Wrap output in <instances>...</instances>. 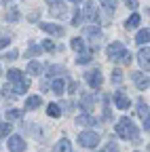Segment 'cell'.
Wrapping results in <instances>:
<instances>
[{
	"instance_id": "cell-1",
	"label": "cell",
	"mask_w": 150,
	"mask_h": 152,
	"mask_svg": "<svg viewBox=\"0 0 150 152\" xmlns=\"http://www.w3.org/2000/svg\"><path fill=\"white\" fill-rule=\"evenodd\" d=\"M106 55L110 61H119V64H129L133 57H131V53L127 51V47L123 42H112L108 49H106Z\"/></svg>"
},
{
	"instance_id": "cell-2",
	"label": "cell",
	"mask_w": 150,
	"mask_h": 152,
	"mask_svg": "<svg viewBox=\"0 0 150 152\" xmlns=\"http://www.w3.org/2000/svg\"><path fill=\"white\" fill-rule=\"evenodd\" d=\"M114 129H116V135H119V137H123V140H138V137H140L138 127L133 125V121L127 118V116H123Z\"/></svg>"
},
{
	"instance_id": "cell-3",
	"label": "cell",
	"mask_w": 150,
	"mask_h": 152,
	"mask_svg": "<svg viewBox=\"0 0 150 152\" xmlns=\"http://www.w3.org/2000/svg\"><path fill=\"white\" fill-rule=\"evenodd\" d=\"M7 78L11 80V83H15V87H13V91H15V95H21V93H26L28 89H30V80L26 78V74L21 72V70H9L7 72Z\"/></svg>"
},
{
	"instance_id": "cell-4",
	"label": "cell",
	"mask_w": 150,
	"mask_h": 152,
	"mask_svg": "<svg viewBox=\"0 0 150 152\" xmlns=\"http://www.w3.org/2000/svg\"><path fill=\"white\" fill-rule=\"evenodd\" d=\"M78 144L83 148H97L100 133H95V131H83V133H78Z\"/></svg>"
},
{
	"instance_id": "cell-5",
	"label": "cell",
	"mask_w": 150,
	"mask_h": 152,
	"mask_svg": "<svg viewBox=\"0 0 150 152\" xmlns=\"http://www.w3.org/2000/svg\"><path fill=\"white\" fill-rule=\"evenodd\" d=\"M80 17L83 19H87L89 23H100V13H97V7H95V2H87L85 4V9H83V13H80Z\"/></svg>"
},
{
	"instance_id": "cell-6",
	"label": "cell",
	"mask_w": 150,
	"mask_h": 152,
	"mask_svg": "<svg viewBox=\"0 0 150 152\" xmlns=\"http://www.w3.org/2000/svg\"><path fill=\"white\" fill-rule=\"evenodd\" d=\"M87 83H89V87L91 89H100L102 87V83H104V78H102V72L95 68V70H91V72H87Z\"/></svg>"
},
{
	"instance_id": "cell-7",
	"label": "cell",
	"mask_w": 150,
	"mask_h": 152,
	"mask_svg": "<svg viewBox=\"0 0 150 152\" xmlns=\"http://www.w3.org/2000/svg\"><path fill=\"white\" fill-rule=\"evenodd\" d=\"M26 150V140L21 135H11L9 137V152H23Z\"/></svg>"
},
{
	"instance_id": "cell-8",
	"label": "cell",
	"mask_w": 150,
	"mask_h": 152,
	"mask_svg": "<svg viewBox=\"0 0 150 152\" xmlns=\"http://www.w3.org/2000/svg\"><path fill=\"white\" fill-rule=\"evenodd\" d=\"M138 114H140V118L144 123V129L148 131L150 129V118H148V104L144 99H138Z\"/></svg>"
},
{
	"instance_id": "cell-9",
	"label": "cell",
	"mask_w": 150,
	"mask_h": 152,
	"mask_svg": "<svg viewBox=\"0 0 150 152\" xmlns=\"http://www.w3.org/2000/svg\"><path fill=\"white\" fill-rule=\"evenodd\" d=\"M114 104H116V108H121V110H127L129 106H131V102H129V97L123 93V91H114Z\"/></svg>"
},
{
	"instance_id": "cell-10",
	"label": "cell",
	"mask_w": 150,
	"mask_h": 152,
	"mask_svg": "<svg viewBox=\"0 0 150 152\" xmlns=\"http://www.w3.org/2000/svg\"><path fill=\"white\" fill-rule=\"evenodd\" d=\"M40 30L47 34H53V36H64V28L57 23H40Z\"/></svg>"
},
{
	"instance_id": "cell-11",
	"label": "cell",
	"mask_w": 150,
	"mask_h": 152,
	"mask_svg": "<svg viewBox=\"0 0 150 152\" xmlns=\"http://www.w3.org/2000/svg\"><path fill=\"white\" fill-rule=\"evenodd\" d=\"M131 76H133V80H135V85H138L140 91H146V89H148L150 83H148V76H146V74H142V72H133Z\"/></svg>"
},
{
	"instance_id": "cell-12",
	"label": "cell",
	"mask_w": 150,
	"mask_h": 152,
	"mask_svg": "<svg viewBox=\"0 0 150 152\" xmlns=\"http://www.w3.org/2000/svg\"><path fill=\"white\" fill-rule=\"evenodd\" d=\"M42 106V97H38V95H30V97L26 99V108L28 110H36Z\"/></svg>"
},
{
	"instance_id": "cell-13",
	"label": "cell",
	"mask_w": 150,
	"mask_h": 152,
	"mask_svg": "<svg viewBox=\"0 0 150 152\" xmlns=\"http://www.w3.org/2000/svg\"><path fill=\"white\" fill-rule=\"evenodd\" d=\"M76 125L91 127V125H97V118H93L91 114H80V116H76Z\"/></svg>"
},
{
	"instance_id": "cell-14",
	"label": "cell",
	"mask_w": 150,
	"mask_h": 152,
	"mask_svg": "<svg viewBox=\"0 0 150 152\" xmlns=\"http://www.w3.org/2000/svg\"><path fill=\"white\" fill-rule=\"evenodd\" d=\"M51 17H66V13H68V9H66V4L61 2V4H55V7H51Z\"/></svg>"
},
{
	"instance_id": "cell-15",
	"label": "cell",
	"mask_w": 150,
	"mask_h": 152,
	"mask_svg": "<svg viewBox=\"0 0 150 152\" xmlns=\"http://www.w3.org/2000/svg\"><path fill=\"white\" fill-rule=\"evenodd\" d=\"M140 21H142V17H140L138 13H133V15H131L127 21H125V28H127V30H133V28H138V26H140Z\"/></svg>"
},
{
	"instance_id": "cell-16",
	"label": "cell",
	"mask_w": 150,
	"mask_h": 152,
	"mask_svg": "<svg viewBox=\"0 0 150 152\" xmlns=\"http://www.w3.org/2000/svg\"><path fill=\"white\" fill-rule=\"evenodd\" d=\"M51 89H53V93L61 95V93L66 91V83H64V78H55V80L51 83Z\"/></svg>"
},
{
	"instance_id": "cell-17",
	"label": "cell",
	"mask_w": 150,
	"mask_h": 152,
	"mask_svg": "<svg viewBox=\"0 0 150 152\" xmlns=\"http://www.w3.org/2000/svg\"><path fill=\"white\" fill-rule=\"evenodd\" d=\"M148 38H150V32H148V28H144V30H140L138 32V36H135V42L138 45H148Z\"/></svg>"
},
{
	"instance_id": "cell-18",
	"label": "cell",
	"mask_w": 150,
	"mask_h": 152,
	"mask_svg": "<svg viewBox=\"0 0 150 152\" xmlns=\"http://www.w3.org/2000/svg\"><path fill=\"white\" fill-rule=\"evenodd\" d=\"M85 36H89V38H102V30L97 26H87L85 28Z\"/></svg>"
},
{
	"instance_id": "cell-19",
	"label": "cell",
	"mask_w": 150,
	"mask_h": 152,
	"mask_svg": "<svg viewBox=\"0 0 150 152\" xmlns=\"http://www.w3.org/2000/svg\"><path fill=\"white\" fill-rule=\"evenodd\" d=\"M148 55H150V51H148V45H146V49H142V51H140V55H138L140 66H142V68H146V70H148Z\"/></svg>"
},
{
	"instance_id": "cell-20",
	"label": "cell",
	"mask_w": 150,
	"mask_h": 152,
	"mask_svg": "<svg viewBox=\"0 0 150 152\" xmlns=\"http://www.w3.org/2000/svg\"><path fill=\"white\" fill-rule=\"evenodd\" d=\"M19 9H17V7H11L9 11H7V19H9V21L11 23H15V21H19Z\"/></svg>"
},
{
	"instance_id": "cell-21",
	"label": "cell",
	"mask_w": 150,
	"mask_h": 152,
	"mask_svg": "<svg viewBox=\"0 0 150 152\" xmlns=\"http://www.w3.org/2000/svg\"><path fill=\"white\" fill-rule=\"evenodd\" d=\"M53 152H70V142H68L66 137H64V140H59L57 144H55Z\"/></svg>"
},
{
	"instance_id": "cell-22",
	"label": "cell",
	"mask_w": 150,
	"mask_h": 152,
	"mask_svg": "<svg viewBox=\"0 0 150 152\" xmlns=\"http://www.w3.org/2000/svg\"><path fill=\"white\" fill-rule=\"evenodd\" d=\"M42 72V66L38 64V61H30L28 64V74H32V76H38Z\"/></svg>"
},
{
	"instance_id": "cell-23",
	"label": "cell",
	"mask_w": 150,
	"mask_h": 152,
	"mask_svg": "<svg viewBox=\"0 0 150 152\" xmlns=\"http://www.w3.org/2000/svg\"><path fill=\"white\" fill-rule=\"evenodd\" d=\"M47 114H49V116H53V118H57V116H61V108H59L57 104H49V106H47Z\"/></svg>"
},
{
	"instance_id": "cell-24",
	"label": "cell",
	"mask_w": 150,
	"mask_h": 152,
	"mask_svg": "<svg viewBox=\"0 0 150 152\" xmlns=\"http://www.w3.org/2000/svg\"><path fill=\"white\" fill-rule=\"evenodd\" d=\"M72 49L76 53H83L85 51V40L83 38H72Z\"/></svg>"
},
{
	"instance_id": "cell-25",
	"label": "cell",
	"mask_w": 150,
	"mask_h": 152,
	"mask_svg": "<svg viewBox=\"0 0 150 152\" xmlns=\"http://www.w3.org/2000/svg\"><path fill=\"white\" fill-rule=\"evenodd\" d=\"M100 4H104V9L108 13H114L116 11V0H100Z\"/></svg>"
},
{
	"instance_id": "cell-26",
	"label": "cell",
	"mask_w": 150,
	"mask_h": 152,
	"mask_svg": "<svg viewBox=\"0 0 150 152\" xmlns=\"http://www.w3.org/2000/svg\"><path fill=\"white\" fill-rule=\"evenodd\" d=\"M21 116H23L21 110H7V118H9V123H11V121H17V118H21Z\"/></svg>"
},
{
	"instance_id": "cell-27",
	"label": "cell",
	"mask_w": 150,
	"mask_h": 152,
	"mask_svg": "<svg viewBox=\"0 0 150 152\" xmlns=\"http://www.w3.org/2000/svg\"><path fill=\"white\" fill-rule=\"evenodd\" d=\"M91 61V53H78V57H76V64H89Z\"/></svg>"
},
{
	"instance_id": "cell-28",
	"label": "cell",
	"mask_w": 150,
	"mask_h": 152,
	"mask_svg": "<svg viewBox=\"0 0 150 152\" xmlns=\"http://www.w3.org/2000/svg\"><path fill=\"white\" fill-rule=\"evenodd\" d=\"M112 83H116V85H121L123 83V72L116 68V70H112Z\"/></svg>"
},
{
	"instance_id": "cell-29",
	"label": "cell",
	"mask_w": 150,
	"mask_h": 152,
	"mask_svg": "<svg viewBox=\"0 0 150 152\" xmlns=\"http://www.w3.org/2000/svg\"><path fill=\"white\" fill-rule=\"evenodd\" d=\"M59 72L64 74V68L61 66H49L47 68V76H55V74H59Z\"/></svg>"
},
{
	"instance_id": "cell-30",
	"label": "cell",
	"mask_w": 150,
	"mask_h": 152,
	"mask_svg": "<svg viewBox=\"0 0 150 152\" xmlns=\"http://www.w3.org/2000/svg\"><path fill=\"white\" fill-rule=\"evenodd\" d=\"M11 123H7V125H2V127H0V137H7L9 135V133H11Z\"/></svg>"
},
{
	"instance_id": "cell-31",
	"label": "cell",
	"mask_w": 150,
	"mask_h": 152,
	"mask_svg": "<svg viewBox=\"0 0 150 152\" xmlns=\"http://www.w3.org/2000/svg\"><path fill=\"white\" fill-rule=\"evenodd\" d=\"M11 91H13V87L7 85V87L2 89V95H4V97H15V93H11Z\"/></svg>"
},
{
	"instance_id": "cell-32",
	"label": "cell",
	"mask_w": 150,
	"mask_h": 152,
	"mask_svg": "<svg viewBox=\"0 0 150 152\" xmlns=\"http://www.w3.org/2000/svg\"><path fill=\"white\" fill-rule=\"evenodd\" d=\"M104 152H121V150H119V146H116L114 142H110V144L106 146V150H104Z\"/></svg>"
},
{
	"instance_id": "cell-33",
	"label": "cell",
	"mask_w": 150,
	"mask_h": 152,
	"mask_svg": "<svg viewBox=\"0 0 150 152\" xmlns=\"http://www.w3.org/2000/svg\"><path fill=\"white\" fill-rule=\"evenodd\" d=\"M80 21H83V17H80V13L76 11V13H74V19H72V26H76V28H78Z\"/></svg>"
},
{
	"instance_id": "cell-34",
	"label": "cell",
	"mask_w": 150,
	"mask_h": 152,
	"mask_svg": "<svg viewBox=\"0 0 150 152\" xmlns=\"http://www.w3.org/2000/svg\"><path fill=\"white\" fill-rule=\"evenodd\" d=\"M40 49H47V51H55V49H57V47H55V45H53V42H51V40H45V42H42V47H40Z\"/></svg>"
},
{
	"instance_id": "cell-35",
	"label": "cell",
	"mask_w": 150,
	"mask_h": 152,
	"mask_svg": "<svg viewBox=\"0 0 150 152\" xmlns=\"http://www.w3.org/2000/svg\"><path fill=\"white\" fill-rule=\"evenodd\" d=\"M68 91H70V93H78V83H70Z\"/></svg>"
},
{
	"instance_id": "cell-36",
	"label": "cell",
	"mask_w": 150,
	"mask_h": 152,
	"mask_svg": "<svg viewBox=\"0 0 150 152\" xmlns=\"http://www.w3.org/2000/svg\"><path fill=\"white\" fill-rule=\"evenodd\" d=\"M11 45V38H0V49H4Z\"/></svg>"
},
{
	"instance_id": "cell-37",
	"label": "cell",
	"mask_w": 150,
	"mask_h": 152,
	"mask_svg": "<svg viewBox=\"0 0 150 152\" xmlns=\"http://www.w3.org/2000/svg\"><path fill=\"white\" fill-rule=\"evenodd\" d=\"M17 55H19V53H17V51L13 49V51H11V53H7L4 57H7V59H17Z\"/></svg>"
},
{
	"instance_id": "cell-38",
	"label": "cell",
	"mask_w": 150,
	"mask_h": 152,
	"mask_svg": "<svg viewBox=\"0 0 150 152\" xmlns=\"http://www.w3.org/2000/svg\"><path fill=\"white\" fill-rule=\"evenodd\" d=\"M125 2H127L129 9H138V2H135V0H125Z\"/></svg>"
},
{
	"instance_id": "cell-39",
	"label": "cell",
	"mask_w": 150,
	"mask_h": 152,
	"mask_svg": "<svg viewBox=\"0 0 150 152\" xmlns=\"http://www.w3.org/2000/svg\"><path fill=\"white\" fill-rule=\"evenodd\" d=\"M47 4H51V7H55V4H61V0H45Z\"/></svg>"
},
{
	"instance_id": "cell-40",
	"label": "cell",
	"mask_w": 150,
	"mask_h": 152,
	"mask_svg": "<svg viewBox=\"0 0 150 152\" xmlns=\"http://www.w3.org/2000/svg\"><path fill=\"white\" fill-rule=\"evenodd\" d=\"M36 53H40V47H30V55H36Z\"/></svg>"
},
{
	"instance_id": "cell-41",
	"label": "cell",
	"mask_w": 150,
	"mask_h": 152,
	"mask_svg": "<svg viewBox=\"0 0 150 152\" xmlns=\"http://www.w3.org/2000/svg\"><path fill=\"white\" fill-rule=\"evenodd\" d=\"M70 2H83V0H70Z\"/></svg>"
},
{
	"instance_id": "cell-42",
	"label": "cell",
	"mask_w": 150,
	"mask_h": 152,
	"mask_svg": "<svg viewBox=\"0 0 150 152\" xmlns=\"http://www.w3.org/2000/svg\"><path fill=\"white\" fill-rule=\"evenodd\" d=\"M4 2H11V0H4Z\"/></svg>"
}]
</instances>
